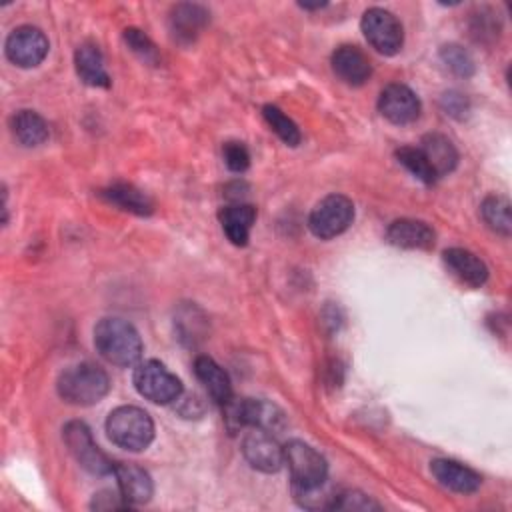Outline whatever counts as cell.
Listing matches in <instances>:
<instances>
[{
    "label": "cell",
    "mask_w": 512,
    "mask_h": 512,
    "mask_svg": "<svg viewBox=\"0 0 512 512\" xmlns=\"http://www.w3.org/2000/svg\"><path fill=\"white\" fill-rule=\"evenodd\" d=\"M94 346L98 354L120 368H128L142 358V338L138 330L122 318L108 316L94 326Z\"/></svg>",
    "instance_id": "1"
},
{
    "label": "cell",
    "mask_w": 512,
    "mask_h": 512,
    "mask_svg": "<svg viewBox=\"0 0 512 512\" xmlns=\"http://www.w3.org/2000/svg\"><path fill=\"white\" fill-rule=\"evenodd\" d=\"M58 394L62 400L74 406H92L98 404L110 390V378L108 374L92 364V362H80L74 366H68L56 382Z\"/></svg>",
    "instance_id": "2"
},
{
    "label": "cell",
    "mask_w": 512,
    "mask_h": 512,
    "mask_svg": "<svg viewBox=\"0 0 512 512\" xmlns=\"http://www.w3.org/2000/svg\"><path fill=\"white\" fill-rule=\"evenodd\" d=\"M224 422L230 434L242 428H258L278 434L286 426V414L268 400L262 398H230L224 406Z\"/></svg>",
    "instance_id": "3"
},
{
    "label": "cell",
    "mask_w": 512,
    "mask_h": 512,
    "mask_svg": "<svg viewBox=\"0 0 512 512\" xmlns=\"http://www.w3.org/2000/svg\"><path fill=\"white\" fill-rule=\"evenodd\" d=\"M106 434L112 444L128 452H140L154 440V422L138 406H118L106 418Z\"/></svg>",
    "instance_id": "4"
},
{
    "label": "cell",
    "mask_w": 512,
    "mask_h": 512,
    "mask_svg": "<svg viewBox=\"0 0 512 512\" xmlns=\"http://www.w3.org/2000/svg\"><path fill=\"white\" fill-rule=\"evenodd\" d=\"M140 396L154 404H172L182 396V382L158 360L138 362L132 376Z\"/></svg>",
    "instance_id": "5"
},
{
    "label": "cell",
    "mask_w": 512,
    "mask_h": 512,
    "mask_svg": "<svg viewBox=\"0 0 512 512\" xmlns=\"http://www.w3.org/2000/svg\"><path fill=\"white\" fill-rule=\"evenodd\" d=\"M62 440L74 460L90 474L104 476L112 474L114 462L98 448L90 428L80 420H70L62 428Z\"/></svg>",
    "instance_id": "6"
},
{
    "label": "cell",
    "mask_w": 512,
    "mask_h": 512,
    "mask_svg": "<svg viewBox=\"0 0 512 512\" xmlns=\"http://www.w3.org/2000/svg\"><path fill=\"white\" fill-rule=\"evenodd\" d=\"M354 220V204L342 194H328L312 208L308 228L316 238H336L350 228Z\"/></svg>",
    "instance_id": "7"
},
{
    "label": "cell",
    "mask_w": 512,
    "mask_h": 512,
    "mask_svg": "<svg viewBox=\"0 0 512 512\" xmlns=\"http://www.w3.org/2000/svg\"><path fill=\"white\" fill-rule=\"evenodd\" d=\"M284 464L288 466L292 486L296 488H312L328 478L324 456L302 440H290L284 446Z\"/></svg>",
    "instance_id": "8"
},
{
    "label": "cell",
    "mask_w": 512,
    "mask_h": 512,
    "mask_svg": "<svg viewBox=\"0 0 512 512\" xmlns=\"http://www.w3.org/2000/svg\"><path fill=\"white\" fill-rule=\"evenodd\" d=\"M360 28L368 44L384 56L398 54L404 44V30L400 20L384 8H368L362 14Z\"/></svg>",
    "instance_id": "9"
},
{
    "label": "cell",
    "mask_w": 512,
    "mask_h": 512,
    "mask_svg": "<svg viewBox=\"0 0 512 512\" xmlns=\"http://www.w3.org/2000/svg\"><path fill=\"white\" fill-rule=\"evenodd\" d=\"M48 38L36 26H18L14 28L4 44L6 58L18 68H34L48 54Z\"/></svg>",
    "instance_id": "10"
},
{
    "label": "cell",
    "mask_w": 512,
    "mask_h": 512,
    "mask_svg": "<svg viewBox=\"0 0 512 512\" xmlns=\"http://www.w3.org/2000/svg\"><path fill=\"white\" fill-rule=\"evenodd\" d=\"M242 454L254 470L278 472L284 466V446L278 444L272 432L252 428L242 440Z\"/></svg>",
    "instance_id": "11"
},
{
    "label": "cell",
    "mask_w": 512,
    "mask_h": 512,
    "mask_svg": "<svg viewBox=\"0 0 512 512\" xmlns=\"http://www.w3.org/2000/svg\"><path fill=\"white\" fill-rule=\"evenodd\" d=\"M380 114L392 124H410L420 116L418 96L404 84H388L378 98Z\"/></svg>",
    "instance_id": "12"
},
{
    "label": "cell",
    "mask_w": 512,
    "mask_h": 512,
    "mask_svg": "<svg viewBox=\"0 0 512 512\" xmlns=\"http://www.w3.org/2000/svg\"><path fill=\"white\" fill-rule=\"evenodd\" d=\"M208 16H210L208 10L200 4L182 2V4L172 6L168 26H170V34H172L174 42H178L182 46L192 44L200 36V32L206 28Z\"/></svg>",
    "instance_id": "13"
},
{
    "label": "cell",
    "mask_w": 512,
    "mask_h": 512,
    "mask_svg": "<svg viewBox=\"0 0 512 512\" xmlns=\"http://www.w3.org/2000/svg\"><path fill=\"white\" fill-rule=\"evenodd\" d=\"M430 472L440 486H444L452 492H458V494H472L482 484V478L476 470L464 466L462 462L448 460V458L432 460Z\"/></svg>",
    "instance_id": "14"
},
{
    "label": "cell",
    "mask_w": 512,
    "mask_h": 512,
    "mask_svg": "<svg viewBox=\"0 0 512 512\" xmlns=\"http://www.w3.org/2000/svg\"><path fill=\"white\" fill-rule=\"evenodd\" d=\"M386 240L396 248L430 250L436 242V234L422 220L400 218V220L390 222V226L386 228Z\"/></svg>",
    "instance_id": "15"
},
{
    "label": "cell",
    "mask_w": 512,
    "mask_h": 512,
    "mask_svg": "<svg viewBox=\"0 0 512 512\" xmlns=\"http://www.w3.org/2000/svg\"><path fill=\"white\" fill-rule=\"evenodd\" d=\"M332 70L348 86H362L372 74L368 56L358 46L350 44H342L334 50Z\"/></svg>",
    "instance_id": "16"
},
{
    "label": "cell",
    "mask_w": 512,
    "mask_h": 512,
    "mask_svg": "<svg viewBox=\"0 0 512 512\" xmlns=\"http://www.w3.org/2000/svg\"><path fill=\"white\" fill-rule=\"evenodd\" d=\"M116 482H118V490L120 494L126 498V502L130 506L134 504H144L152 498L154 494V484H152V478L150 474L136 466V464H126V462H118L114 464V470H112Z\"/></svg>",
    "instance_id": "17"
},
{
    "label": "cell",
    "mask_w": 512,
    "mask_h": 512,
    "mask_svg": "<svg viewBox=\"0 0 512 512\" xmlns=\"http://www.w3.org/2000/svg\"><path fill=\"white\" fill-rule=\"evenodd\" d=\"M442 260L452 276H456L462 284L480 288L488 280V266L474 252L464 248H448L442 254Z\"/></svg>",
    "instance_id": "18"
},
{
    "label": "cell",
    "mask_w": 512,
    "mask_h": 512,
    "mask_svg": "<svg viewBox=\"0 0 512 512\" xmlns=\"http://www.w3.org/2000/svg\"><path fill=\"white\" fill-rule=\"evenodd\" d=\"M194 374L200 380V384L206 388L208 396L224 406L232 398V384L224 368L210 356H196L194 360Z\"/></svg>",
    "instance_id": "19"
},
{
    "label": "cell",
    "mask_w": 512,
    "mask_h": 512,
    "mask_svg": "<svg viewBox=\"0 0 512 512\" xmlns=\"http://www.w3.org/2000/svg\"><path fill=\"white\" fill-rule=\"evenodd\" d=\"M418 148L422 150L436 178L450 174L458 164V150L444 134H438V132L426 134Z\"/></svg>",
    "instance_id": "20"
},
{
    "label": "cell",
    "mask_w": 512,
    "mask_h": 512,
    "mask_svg": "<svg viewBox=\"0 0 512 512\" xmlns=\"http://www.w3.org/2000/svg\"><path fill=\"white\" fill-rule=\"evenodd\" d=\"M254 220H256V208L252 204L238 202L220 210L222 230L234 246H246Z\"/></svg>",
    "instance_id": "21"
},
{
    "label": "cell",
    "mask_w": 512,
    "mask_h": 512,
    "mask_svg": "<svg viewBox=\"0 0 512 512\" xmlns=\"http://www.w3.org/2000/svg\"><path fill=\"white\" fill-rule=\"evenodd\" d=\"M74 66L80 80L92 88H108L110 76L104 66L102 52L94 44H82L78 46L74 54Z\"/></svg>",
    "instance_id": "22"
},
{
    "label": "cell",
    "mask_w": 512,
    "mask_h": 512,
    "mask_svg": "<svg viewBox=\"0 0 512 512\" xmlns=\"http://www.w3.org/2000/svg\"><path fill=\"white\" fill-rule=\"evenodd\" d=\"M102 196L110 204H116L118 208H122L126 212H132V214H138V216H148L154 210L152 200L142 190H138L136 186L126 184V182H116V184L104 188Z\"/></svg>",
    "instance_id": "23"
},
{
    "label": "cell",
    "mask_w": 512,
    "mask_h": 512,
    "mask_svg": "<svg viewBox=\"0 0 512 512\" xmlns=\"http://www.w3.org/2000/svg\"><path fill=\"white\" fill-rule=\"evenodd\" d=\"M10 128L14 138L24 146H40L50 136L46 120L34 110L16 112L10 120Z\"/></svg>",
    "instance_id": "24"
},
{
    "label": "cell",
    "mask_w": 512,
    "mask_h": 512,
    "mask_svg": "<svg viewBox=\"0 0 512 512\" xmlns=\"http://www.w3.org/2000/svg\"><path fill=\"white\" fill-rule=\"evenodd\" d=\"M480 214L484 222L498 234L510 236L512 232V218H510V202L506 196L490 194L484 198L480 206Z\"/></svg>",
    "instance_id": "25"
},
{
    "label": "cell",
    "mask_w": 512,
    "mask_h": 512,
    "mask_svg": "<svg viewBox=\"0 0 512 512\" xmlns=\"http://www.w3.org/2000/svg\"><path fill=\"white\" fill-rule=\"evenodd\" d=\"M262 116L266 120V124L270 126V130L288 146H298L302 136H300V130L296 126V122L292 118H288L278 106H272V104H266L262 108Z\"/></svg>",
    "instance_id": "26"
},
{
    "label": "cell",
    "mask_w": 512,
    "mask_h": 512,
    "mask_svg": "<svg viewBox=\"0 0 512 512\" xmlns=\"http://www.w3.org/2000/svg\"><path fill=\"white\" fill-rule=\"evenodd\" d=\"M294 500L308 510H334V504L338 500L340 490H332L326 486V482L312 486V488H296L292 486Z\"/></svg>",
    "instance_id": "27"
},
{
    "label": "cell",
    "mask_w": 512,
    "mask_h": 512,
    "mask_svg": "<svg viewBox=\"0 0 512 512\" xmlns=\"http://www.w3.org/2000/svg\"><path fill=\"white\" fill-rule=\"evenodd\" d=\"M396 158L420 182H424V184L436 182V174L432 172L428 160L424 158V154H422V150L418 146H402V148H398L396 150Z\"/></svg>",
    "instance_id": "28"
},
{
    "label": "cell",
    "mask_w": 512,
    "mask_h": 512,
    "mask_svg": "<svg viewBox=\"0 0 512 512\" xmlns=\"http://www.w3.org/2000/svg\"><path fill=\"white\" fill-rule=\"evenodd\" d=\"M440 60L444 66L462 78H470L474 74V60L468 50H464L460 44H446L440 48Z\"/></svg>",
    "instance_id": "29"
},
{
    "label": "cell",
    "mask_w": 512,
    "mask_h": 512,
    "mask_svg": "<svg viewBox=\"0 0 512 512\" xmlns=\"http://www.w3.org/2000/svg\"><path fill=\"white\" fill-rule=\"evenodd\" d=\"M124 42L128 44V48L146 64L150 66H158L160 62V52L156 48V44L138 28H126L124 30Z\"/></svg>",
    "instance_id": "30"
},
{
    "label": "cell",
    "mask_w": 512,
    "mask_h": 512,
    "mask_svg": "<svg viewBox=\"0 0 512 512\" xmlns=\"http://www.w3.org/2000/svg\"><path fill=\"white\" fill-rule=\"evenodd\" d=\"M222 156H224V162L226 166L232 170V172H244L248 166H250V152L248 148L238 142V140H230L222 146Z\"/></svg>",
    "instance_id": "31"
},
{
    "label": "cell",
    "mask_w": 512,
    "mask_h": 512,
    "mask_svg": "<svg viewBox=\"0 0 512 512\" xmlns=\"http://www.w3.org/2000/svg\"><path fill=\"white\" fill-rule=\"evenodd\" d=\"M380 504L362 492H338L334 510H378Z\"/></svg>",
    "instance_id": "32"
},
{
    "label": "cell",
    "mask_w": 512,
    "mask_h": 512,
    "mask_svg": "<svg viewBox=\"0 0 512 512\" xmlns=\"http://www.w3.org/2000/svg\"><path fill=\"white\" fill-rule=\"evenodd\" d=\"M440 104H442V108H444L446 114H450L452 118H458V120L466 118L468 112H470V102H468V98H466L464 94L456 92V90L446 92V94L442 96Z\"/></svg>",
    "instance_id": "33"
},
{
    "label": "cell",
    "mask_w": 512,
    "mask_h": 512,
    "mask_svg": "<svg viewBox=\"0 0 512 512\" xmlns=\"http://www.w3.org/2000/svg\"><path fill=\"white\" fill-rule=\"evenodd\" d=\"M90 508L106 512V510H124V508H130V504H128L126 498L120 494V490H118V492H114V490H102V492L94 494V498H92V502H90Z\"/></svg>",
    "instance_id": "34"
}]
</instances>
